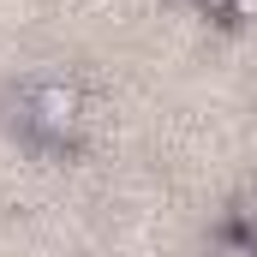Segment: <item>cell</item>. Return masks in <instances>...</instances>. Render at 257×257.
<instances>
[{"instance_id":"3957f363","label":"cell","mask_w":257,"mask_h":257,"mask_svg":"<svg viewBox=\"0 0 257 257\" xmlns=\"http://www.w3.org/2000/svg\"><path fill=\"white\" fill-rule=\"evenodd\" d=\"M233 6V18H257V0H227Z\"/></svg>"},{"instance_id":"7a4b0ae2","label":"cell","mask_w":257,"mask_h":257,"mask_svg":"<svg viewBox=\"0 0 257 257\" xmlns=\"http://www.w3.org/2000/svg\"><path fill=\"white\" fill-rule=\"evenodd\" d=\"M239 221H245V227H251V233H257V186H251V192H245V197H239Z\"/></svg>"},{"instance_id":"6da1fadb","label":"cell","mask_w":257,"mask_h":257,"mask_svg":"<svg viewBox=\"0 0 257 257\" xmlns=\"http://www.w3.org/2000/svg\"><path fill=\"white\" fill-rule=\"evenodd\" d=\"M30 120H36L42 138H72L78 120H84L78 84H36V90H30Z\"/></svg>"}]
</instances>
